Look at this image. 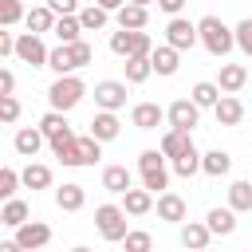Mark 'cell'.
<instances>
[{"instance_id": "22", "label": "cell", "mask_w": 252, "mask_h": 252, "mask_svg": "<svg viewBox=\"0 0 252 252\" xmlns=\"http://www.w3.org/2000/svg\"><path fill=\"white\" fill-rule=\"evenodd\" d=\"M55 205H59L63 213H79V209L87 205V189H83L79 181H67V185L55 189Z\"/></svg>"}, {"instance_id": "28", "label": "cell", "mask_w": 252, "mask_h": 252, "mask_svg": "<svg viewBox=\"0 0 252 252\" xmlns=\"http://www.w3.org/2000/svg\"><path fill=\"white\" fill-rule=\"evenodd\" d=\"M55 20H59V16H55L47 4H39V8H32V12H28V20H24V24H28V32H32V35H43V32H55Z\"/></svg>"}, {"instance_id": "38", "label": "cell", "mask_w": 252, "mask_h": 252, "mask_svg": "<svg viewBox=\"0 0 252 252\" xmlns=\"http://www.w3.org/2000/svg\"><path fill=\"white\" fill-rule=\"evenodd\" d=\"M47 67L55 71V75H75V63H71V51L59 43V47H51V59H47Z\"/></svg>"}, {"instance_id": "53", "label": "cell", "mask_w": 252, "mask_h": 252, "mask_svg": "<svg viewBox=\"0 0 252 252\" xmlns=\"http://www.w3.org/2000/svg\"><path fill=\"white\" fill-rule=\"evenodd\" d=\"M87 4H94V0H87Z\"/></svg>"}, {"instance_id": "2", "label": "cell", "mask_w": 252, "mask_h": 252, "mask_svg": "<svg viewBox=\"0 0 252 252\" xmlns=\"http://www.w3.org/2000/svg\"><path fill=\"white\" fill-rule=\"evenodd\" d=\"M83 94H87V83L79 75H55V83L47 87V106L67 114V110H75L83 102Z\"/></svg>"}, {"instance_id": "11", "label": "cell", "mask_w": 252, "mask_h": 252, "mask_svg": "<svg viewBox=\"0 0 252 252\" xmlns=\"http://www.w3.org/2000/svg\"><path fill=\"white\" fill-rule=\"evenodd\" d=\"M94 106L118 114V110L126 106V83H118V79H102V83H94Z\"/></svg>"}, {"instance_id": "52", "label": "cell", "mask_w": 252, "mask_h": 252, "mask_svg": "<svg viewBox=\"0 0 252 252\" xmlns=\"http://www.w3.org/2000/svg\"><path fill=\"white\" fill-rule=\"evenodd\" d=\"M201 252H209V248H201Z\"/></svg>"}, {"instance_id": "16", "label": "cell", "mask_w": 252, "mask_h": 252, "mask_svg": "<svg viewBox=\"0 0 252 252\" xmlns=\"http://www.w3.org/2000/svg\"><path fill=\"white\" fill-rule=\"evenodd\" d=\"M102 189L114 193V197H126V193L134 189V173H130L126 165H106V169H102Z\"/></svg>"}, {"instance_id": "45", "label": "cell", "mask_w": 252, "mask_h": 252, "mask_svg": "<svg viewBox=\"0 0 252 252\" xmlns=\"http://www.w3.org/2000/svg\"><path fill=\"white\" fill-rule=\"evenodd\" d=\"M0 55H4V59H12V55H16V35H12L8 28L0 32Z\"/></svg>"}, {"instance_id": "26", "label": "cell", "mask_w": 252, "mask_h": 252, "mask_svg": "<svg viewBox=\"0 0 252 252\" xmlns=\"http://www.w3.org/2000/svg\"><path fill=\"white\" fill-rule=\"evenodd\" d=\"M205 224H209V232L213 236H232L236 232V213L224 205V209H209L205 213Z\"/></svg>"}, {"instance_id": "7", "label": "cell", "mask_w": 252, "mask_h": 252, "mask_svg": "<svg viewBox=\"0 0 252 252\" xmlns=\"http://www.w3.org/2000/svg\"><path fill=\"white\" fill-rule=\"evenodd\" d=\"M165 122H169V130L193 134V126L201 122V106H197L193 98H173V102L165 106Z\"/></svg>"}, {"instance_id": "48", "label": "cell", "mask_w": 252, "mask_h": 252, "mask_svg": "<svg viewBox=\"0 0 252 252\" xmlns=\"http://www.w3.org/2000/svg\"><path fill=\"white\" fill-rule=\"evenodd\" d=\"M98 8H106V12H118V8H126V0H94Z\"/></svg>"}, {"instance_id": "43", "label": "cell", "mask_w": 252, "mask_h": 252, "mask_svg": "<svg viewBox=\"0 0 252 252\" xmlns=\"http://www.w3.org/2000/svg\"><path fill=\"white\" fill-rule=\"evenodd\" d=\"M16 118H20V98H16V94H4V98H0V122L12 126Z\"/></svg>"}, {"instance_id": "32", "label": "cell", "mask_w": 252, "mask_h": 252, "mask_svg": "<svg viewBox=\"0 0 252 252\" xmlns=\"http://www.w3.org/2000/svg\"><path fill=\"white\" fill-rule=\"evenodd\" d=\"M79 32H83L79 16H59V20H55V32H51V35H55V39H59V43L67 47V43H79V39H83Z\"/></svg>"}, {"instance_id": "29", "label": "cell", "mask_w": 252, "mask_h": 252, "mask_svg": "<svg viewBox=\"0 0 252 252\" xmlns=\"http://www.w3.org/2000/svg\"><path fill=\"white\" fill-rule=\"evenodd\" d=\"M154 205H158V201H154V193H150V189H130V193L122 197V209H126L130 217H146Z\"/></svg>"}, {"instance_id": "21", "label": "cell", "mask_w": 252, "mask_h": 252, "mask_svg": "<svg viewBox=\"0 0 252 252\" xmlns=\"http://www.w3.org/2000/svg\"><path fill=\"white\" fill-rule=\"evenodd\" d=\"M213 114H217V126H240V122H244V102H240L236 94H224V98L213 106Z\"/></svg>"}, {"instance_id": "41", "label": "cell", "mask_w": 252, "mask_h": 252, "mask_svg": "<svg viewBox=\"0 0 252 252\" xmlns=\"http://www.w3.org/2000/svg\"><path fill=\"white\" fill-rule=\"evenodd\" d=\"M20 181H24V177H20V173H16L12 165H4V169H0V201H12V197H16V185H20Z\"/></svg>"}, {"instance_id": "40", "label": "cell", "mask_w": 252, "mask_h": 252, "mask_svg": "<svg viewBox=\"0 0 252 252\" xmlns=\"http://www.w3.org/2000/svg\"><path fill=\"white\" fill-rule=\"evenodd\" d=\"M67 51H71V63H75V71H79V67H87V63H94V47H91L87 39H79V43H67Z\"/></svg>"}, {"instance_id": "42", "label": "cell", "mask_w": 252, "mask_h": 252, "mask_svg": "<svg viewBox=\"0 0 252 252\" xmlns=\"http://www.w3.org/2000/svg\"><path fill=\"white\" fill-rule=\"evenodd\" d=\"M232 32H236V47H240V51L252 59V16H248V20H240Z\"/></svg>"}, {"instance_id": "44", "label": "cell", "mask_w": 252, "mask_h": 252, "mask_svg": "<svg viewBox=\"0 0 252 252\" xmlns=\"http://www.w3.org/2000/svg\"><path fill=\"white\" fill-rule=\"evenodd\" d=\"M43 4H47L55 16H79V12H83V8H79L83 0H43Z\"/></svg>"}, {"instance_id": "10", "label": "cell", "mask_w": 252, "mask_h": 252, "mask_svg": "<svg viewBox=\"0 0 252 252\" xmlns=\"http://www.w3.org/2000/svg\"><path fill=\"white\" fill-rule=\"evenodd\" d=\"M39 130H43V138H47V146H51V150H59V146H67V142H75V138H79V134L71 130L67 114H59V110H47V114L39 118Z\"/></svg>"}, {"instance_id": "47", "label": "cell", "mask_w": 252, "mask_h": 252, "mask_svg": "<svg viewBox=\"0 0 252 252\" xmlns=\"http://www.w3.org/2000/svg\"><path fill=\"white\" fill-rule=\"evenodd\" d=\"M158 8H161V12H169V20H173V16L185 8V0H158Z\"/></svg>"}, {"instance_id": "34", "label": "cell", "mask_w": 252, "mask_h": 252, "mask_svg": "<svg viewBox=\"0 0 252 252\" xmlns=\"http://www.w3.org/2000/svg\"><path fill=\"white\" fill-rule=\"evenodd\" d=\"M122 67H126V83H134V87H138V83H146V79L154 75V63H150V55H134V59H126Z\"/></svg>"}, {"instance_id": "17", "label": "cell", "mask_w": 252, "mask_h": 252, "mask_svg": "<svg viewBox=\"0 0 252 252\" xmlns=\"http://www.w3.org/2000/svg\"><path fill=\"white\" fill-rule=\"evenodd\" d=\"M130 122H134L138 130H158V126L165 122V110H161L158 102H134V110H130Z\"/></svg>"}, {"instance_id": "31", "label": "cell", "mask_w": 252, "mask_h": 252, "mask_svg": "<svg viewBox=\"0 0 252 252\" xmlns=\"http://www.w3.org/2000/svg\"><path fill=\"white\" fill-rule=\"evenodd\" d=\"M228 209L232 213H252V181H232L228 185Z\"/></svg>"}, {"instance_id": "24", "label": "cell", "mask_w": 252, "mask_h": 252, "mask_svg": "<svg viewBox=\"0 0 252 252\" xmlns=\"http://www.w3.org/2000/svg\"><path fill=\"white\" fill-rule=\"evenodd\" d=\"M114 20H118V28H122V32H146V24H150V8L126 4V8H118V12H114Z\"/></svg>"}, {"instance_id": "4", "label": "cell", "mask_w": 252, "mask_h": 252, "mask_svg": "<svg viewBox=\"0 0 252 252\" xmlns=\"http://www.w3.org/2000/svg\"><path fill=\"white\" fill-rule=\"evenodd\" d=\"M63 165H94L98 158H102V142L98 138H91V134H79L75 142H67V146H59V150H51Z\"/></svg>"}, {"instance_id": "3", "label": "cell", "mask_w": 252, "mask_h": 252, "mask_svg": "<svg viewBox=\"0 0 252 252\" xmlns=\"http://www.w3.org/2000/svg\"><path fill=\"white\" fill-rule=\"evenodd\" d=\"M138 173H142V189L150 193H169V165H165V154L161 150H142L138 154Z\"/></svg>"}, {"instance_id": "23", "label": "cell", "mask_w": 252, "mask_h": 252, "mask_svg": "<svg viewBox=\"0 0 252 252\" xmlns=\"http://www.w3.org/2000/svg\"><path fill=\"white\" fill-rule=\"evenodd\" d=\"M209 240H213V232H209V224H205V220H185V224H181V244H185L189 252L209 248Z\"/></svg>"}, {"instance_id": "37", "label": "cell", "mask_w": 252, "mask_h": 252, "mask_svg": "<svg viewBox=\"0 0 252 252\" xmlns=\"http://www.w3.org/2000/svg\"><path fill=\"white\" fill-rule=\"evenodd\" d=\"M122 248H126V252H154V236H150L146 228H130L126 240H122Z\"/></svg>"}, {"instance_id": "18", "label": "cell", "mask_w": 252, "mask_h": 252, "mask_svg": "<svg viewBox=\"0 0 252 252\" xmlns=\"http://www.w3.org/2000/svg\"><path fill=\"white\" fill-rule=\"evenodd\" d=\"M158 150L165 154V161H177V158H185V154L193 150V134H181V130H165Z\"/></svg>"}, {"instance_id": "33", "label": "cell", "mask_w": 252, "mask_h": 252, "mask_svg": "<svg viewBox=\"0 0 252 252\" xmlns=\"http://www.w3.org/2000/svg\"><path fill=\"white\" fill-rule=\"evenodd\" d=\"M106 20H110V12H106V8H98V4H83V12H79L83 32H102V28H106Z\"/></svg>"}, {"instance_id": "14", "label": "cell", "mask_w": 252, "mask_h": 252, "mask_svg": "<svg viewBox=\"0 0 252 252\" xmlns=\"http://www.w3.org/2000/svg\"><path fill=\"white\" fill-rule=\"evenodd\" d=\"M91 138H98L102 146L106 142H114L118 134H122V122H118V114H110V110H98L94 118H91V130H87Z\"/></svg>"}, {"instance_id": "25", "label": "cell", "mask_w": 252, "mask_h": 252, "mask_svg": "<svg viewBox=\"0 0 252 252\" xmlns=\"http://www.w3.org/2000/svg\"><path fill=\"white\" fill-rule=\"evenodd\" d=\"M28 220H32V209H28V201L12 197V201H4V205H0V224H8L12 232H16L20 224H28Z\"/></svg>"}, {"instance_id": "9", "label": "cell", "mask_w": 252, "mask_h": 252, "mask_svg": "<svg viewBox=\"0 0 252 252\" xmlns=\"http://www.w3.org/2000/svg\"><path fill=\"white\" fill-rule=\"evenodd\" d=\"M16 59H20V63H28V67H47L51 47L43 43V35L24 32V35H16Z\"/></svg>"}, {"instance_id": "5", "label": "cell", "mask_w": 252, "mask_h": 252, "mask_svg": "<svg viewBox=\"0 0 252 252\" xmlns=\"http://www.w3.org/2000/svg\"><path fill=\"white\" fill-rule=\"evenodd\" d=\"M94 228H98V236L102 240H110V244H122L126 240V232H130V224H126V209L122 205H98L94 209Z\"/></svg>"}, {"instance_id": "51", "label": "cell", "mask_w": 252, "mask_h": 252, "mask_svg": "<svg viewBox=\"0 0 252 252\" xmlns=\"http://www.w3.org/2000/svg\"><path fill=\"white\" fill-rule=\"evenodd\" d=\"M71 252H91V248H87V244H79V248H71Z\"/></svg>"}, {"instance_id": "50", "label": "cell", "mask_w": 252, "mask_h": 252, "mask_svg": "<svg viewBox=\"0 0 252 252\" xmlns=\"http://www.w3.org/2000/svg\"><path fill=\"white\" fill-rule=\"evenodd\" d=\"M126 4H138V8H150L154 0H126Z\"/></svg>"}, {"instance_id": "6", "label": "cell", "mask_w": 252, "mask_h": 252, "mask_svg": "<svg viewBox=\"0 0 252 252\" xmlns=\"http://www.w3.org/2000/svg\"><path fill=\"white\" fill-rule=\"evenodd\" d=\"M110 51L118 59H134V55H154V39L150 32H110Z\"/></svg>"}, {"instance_id": "8", "label": "cell", "mask_w": 252, "mask_h": 252, "mask_svg": "<svg viewBox=\"0 0 252 252\" xmlns=\"http://www.w3.org/2000/svg\"><path fill=\"white\" fill-rule=\"evenodd\" d=\"M165 43H169V47H177V51H193V47L201 43V32H197V24H193V20L173 16V20L165 24Z\"/></svg>"}, {"instance_id": "46", "label": "cell", "mask_w": 252, "mask_h": 252, "mask_svg": "<svg viewBox=\"0 0 252 252\" xmlns=\"http://www.w3.org/2000/svg\"><path fill=\"white\" fill-rule=\"evenodd\" d=\"M12 91H16V75H12V67H4V71H0V98L12 94Z\"/></svg>"}, {"instance_id": "20", "label": "cell", "mask_w": 252, "mask_h": 252, "mask_svg": "<svg viewBox=\"0 0 252 252\" xmlns=\"http://www.w3.org/2000/svg\"><path fill=\"white\" fill-rule=\"evenodd\" d=\"M244 83H248V67H244V63H220V79H217V87H220L224 94L244 91Z\"/></svg>"}, {"instance_id": "15", "label": "cell", "mask_w": 252, "mask_h": 252, "mask_svg": "<svg viewBox=\"0 0 252 252\" xmlns=\"http://www.w3.org/2000/svg\"><path fill=\"white\" fill-rule=\"evenodd\" d=\"M43 142H47V138H43V130H39V126H24V130H16V138H12L16 154H20V158H28V161L43 150Z\"/></svg>"}, {"instance_id": "35", "label": "cell", "mask_w": 252, "mask_h": 252, "mask_svg": "<svg viewBox=\"0 0 252 252\" xmlns=\"http://www.w3.org/2000/svg\"><path fill=\"white\" fill-rule=\"evenodd\" d=\"M20 177H24V185H28V189H51V169H47V165H39V161H28Z\"/></svg>"}, {"instance_id": "12", "label": "cell", "mask_w": 252, "mask_h": 252, "mask_svg": "<svg viewBox=\"0 0 252 252\" xmlns=\"http://www.w3.org/2000/svg\"><path fill=\"white\" fill-rule=\"evenodd\" d=\"M20 248H28V252H39V248H47L51 244V228L43 224V220H28V224H20L16 228V236H12Z\"/></svg>"}, {"instance_id": "1", "label": "cell", "mask_w": 252, "mask_h": 252, "mask_svg": "<svg viewBox=\"0 0 252 252\" xmlns=\"http://www.w3.org/2000/svg\"><path fill=\"white\" fill-rule=\"evenodd\" d=\"M197 32H201V47L217 59H224L232 47H236V32L220 20V16H201L197 20Z\"/></svg>"}, {"instance_id": "39", "label": "cell", "mask_w": 252, "mask_h": 252, "mask_svg": "<svg viewBox=\"0 0 252 252\" xmlns=\"http://www.w3.org/2000/svg\"><path fill=\"white\" fill-rule=\"evenodd\" d=\"M173 173H177V177H193V173H201V150L193 146L185 158H177V161H173Z\"/></svg>"}, {"instance_id": "13", "label": "cell", "mask_w": 252, "mask_h": 252, "mask_svg": "<svg viewBox=\"0 0 252 252\" xmlns=\"http://www.w3.org/2000/svg\"><path fill=\"white\" fill-rule=\"evenodd\" d=\"M154 209H158V217H161V220H169V224H177V228H181V224H185V217H189V205H185V197H181V193H161Z\"/></svg>"}, {"instance_id": "30", "label": "cell", "mask_w": 252, "mask_h": 252, "mask_svg": "<svg viewBox=\"0 0 252 252\" xmlns=\"http://www.w3.org/2000/svg\"><path fill=\"white\" fill-rule=\"evenodd\" d=\"M189 98L205 110V106H217L220 98H224V91L217 87V83H209V79H201V83H193V91H189Z\"/></svg>"}, {"instance_id": "27", "label": "cell", "mask_w": 252, "mask_h": 252, "mask_svg": "<svg viewBox=\"0 0 252 252\" xmlns=\"http://www.w3.org/2000/svg\"><path fill=\"white\" fill-rule=\"evenodd\" d=\"M228 169H232V154H228V150H209V154H201V173L224 177Z\"/></svg>"}, {"instance_id": "36", "label": "cell", "mask_w": 252, "mask_h": 252, "mask_svg": "<svg viewBox=\"0 0 252 252\" xmlns=\"http://www.w3.org/2000/svg\"><path fill=\"white\" fill-rule=\"evenodd\" d=\"M20 20H28L20 0H0V28H16Z\"/></svg>"}, {"instance_id": "49", "label": "cell", "mask_w": 252, "mask_h": 252, "mask_svg": "<svg viewBox=\"0 0 252 252\" xmlns=\"http://www.w3.org/2000/svg\"><path fill=\"white\" fill-rule=\"evenodd\" d=\"M0 252H28V248H20L16 240H0Z\"/></svg>"}, {"instance_id": "19", "label": "cell", "mask_w": 252, "mask_h": 252, "mask_svg": "<svg viewBox=\"0 0 252 252\" xmlns=\"http://www.w3.org/2000/svg\"><path fill=\"white\" fill-rule=\"evenodd\" d=\"M150 63H154V75H177V67H181V51L177 47H169V43H161V47H154V55H150Z\"/></svg>"}]
</instances>
